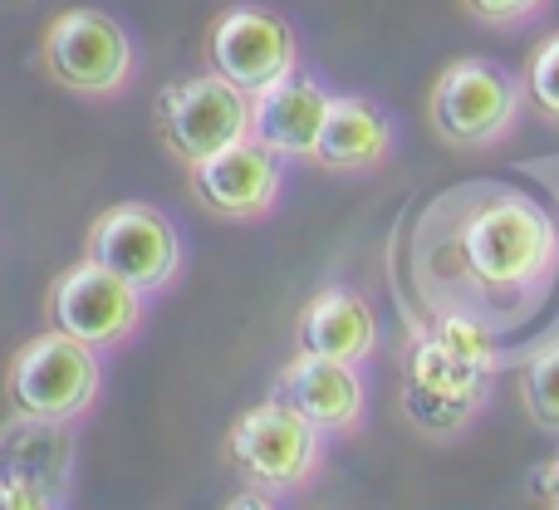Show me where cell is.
Masks as SVG:
<instances>
[{
  "label": "cell",
  "mask_w": 559,
  "mask_h": 510,
  "mask_svg": "<svg viewBox=\"0 0 559 510\" xmlns=\"http://www.w3.org/2000/svg\"><path fill=\"white\" fill-rule=\"evenodd\" d=\"M417 280L432 309H472L506 334L559 280L555 212L511 182L456 187L417 226Z\"/></svg>",
  "instance_id": "6da1fadb"
},
{
  "label": "cell",
  "mask_w": 559,
  "mask_h": 510,
  "mask_svg": "<svg viewBox=\"0 0 559 510\" xmlns=\"http://www.w3.org/2000/svg\"><path fill=\"white\" fill-rule=\"evenodd\" d=\"M501 368L496 329L472 309H432V324L413 339L403 368V417L427 442L462 437L491 403Z\"/></svg>",
  "instance_id": "7a4b0ae2"
},
{
  "label": "cell",
  "mask_w": 559,
  "mask_h": 510,
  "mask_svg": "<svg viewBox=\"0 0 559 510\" xmlns=\"http://www.w3.org/2000/svg\"><path fill=\"white\" fill-rule=\"evenodd\" d=\"M525 114V84L501 69L496 59L462 55L437 74L432 94H427V123L447 147L462 153H486L515 138Z\"/></svg>",
  "instance_id": "3957f363"
},
{
  "label": "cell",
  "mask_w": 559,
  "mask_h": 510,
  "mask_svg": "<svg viewBox=\"0 0 559 510\" xmlns=\"http://www.w3.org/2000/svg\"><path fill=\"white\" fill-rule=\"evenodd\" d=\"M324 442L314 423L295 413L289 403H280L271 393L265 403L246 407L226 432V462L236 466L251 491L265 496H299L319 482L324 472Z\"/></svg>",
  "instance_id": "277c9868"
},
{
  "label": "cell",
  "mask_w": 559,
  "mask_h": 510,
  "mask_svg": "<svg viewBox=\"0 0 559 510\" xmlns=\"http://www.w3.org/2000/svg\"><path fill=\"white\" fill-rule=\"evenodd\" d=\"M39 64L74 98H118L138 74V45L123 20L98 5L59 10L39 35Z\"/></svg>",
  "instance_id": "5b68a950"
},
{
  "label": "cell",
  "mask_w": 559,
  "mask_h": 510,
  "mask_svg": "<svg viewBox=\"0 0 559 510\" xmlns=\"http://www.w3.org/2000/svg\"><path fill=\"white\" fill-rule=\"evenodd\" d=\"M98 393H104L98 348L79 344L59 329L35 334L5 368L10 413L35 417V423H79V417L94 413Z\"/></svg>",
  "instance_id": "8992f818"
},
{
  "label": "cell",
  "mask_w": 559,
  "mask_h": 510,
  "mask_svg": "<svg viewBox=\"0 0 559 510\" xmlns=\"http://www.w3.org/2000/svg\"><path fill=\"white\" fill-rule=\"evenodd\" d=\"M84 256L108 265L114 275H123L133 289H143L147 299L167 295L182 280L187 251L182 232L173 226V216L153 202H114L94 216L88 226Z\"/></svg>",
  "instance_id": "52a82bcc"
},
{
  "label": "cell",
  "mask_w": 559,
  "mask_h": 510,
  "mask_svg": "<svg viewBox=\"0 0 559 510\" xmlns=\"http://www.w3.org/2000/svg\"><path fill=\"white\" fill-rule=\"evenodd\" d=\"M157 138L182 167L251 138V94L222 74H187L157 94Z\"/></svg>",
  "instance_id": "ba28073f"
},
{
  "label": "cell",
  "mask_w": 559,
  "mask_h": 510,
  "mask_svg": "<svg viewBox=\"0 0 559 510\" xmlns=\"http://www.w3.org/2000/svg\"><path fill=\"white\" fill-rule=\"evenodd\" d=\"M143 309H147L143 289H133L123 275H114L108 265H98L88 256L74 260L69 270H59V280L49 285L45 299L49 329L98 348V354L128 344L143 329Z\"/></svg>",
  "instance_id": "9c48e42d"
},
{
  "label": "cell",
  "mask_w": 559,
  "mask_h": 510,
  "mask_svg": "<svg viewBox=\"0 0 559 510\" xmlns=\"http://www.w3.org/2000/svg\"><path fill=\"white\" fill-rule=\"evenodd\" d=\"M206 69L246 94H261L265 84L299 69V35L271 5H231L206 29Z\"/></svg>",
  "instance_id": "30bf717a"
},
{
  "label": "cell",
  "mask_w": 559,
  "mask_h": 510,
  "mask_svg": "<svg viewBox=\"0 0 559 510\" xmlns=\"http://www.w3.org/2000/svg\"><path fill=\"white\" fill-rule=\"evenodd\" d=\"M192 177V202L222 222H265L285 192V157L271 153L261 138L222 147L216 157L187 167Z\"/></svg>",
  "instance_id": "8fae6325"
},
{
  "label": "cell",
  "mask_w": 559,
  "mask_h": 510,
  "mask_svg": "<svg viewBox=\"0 0 559 510\" xmlns=\"http://www.w3.org/2000/svg\"><path fill=\"white\" fill-rule=\"evenodd\" d=\"M69 482H74V452L64 442V423H35L20 413L10 417L0 432V506H64Z\"/></svg>",
  "instance_id": "7c38bea8"
},
{
  "label": "cell",
  "mask_w": 559,
  "mask_h": 510,
  "mask_svg": "<svg viewBox=\"0 0 559 510\" xmlns=\"http://www.w3.org/2000/svg\"><path fill=\"white\" fill-rule=\"evenodd\" d=\"M275 398L295 407L305 423H314L324 437H354L368 417L364 364L305 354V348H295V358L280 368Z\"/></svg>",
  "instance_id": "4fadbf2b"
},
{
  "label": "cell",
  "mask_w": 559,
  "mask_h": 510,
  "mask_svg": "<svg viewBox=\"0 0 559 510\" xmlns=\"http://www.w3.org/2000/svg\"><path fill=\"white\" fill-rule=\"evenodd\" d=\"M329 108H334V88L305 69H289L285 79L251 94V138H261L285 163H309Z\"/></svg>",
  "instance_id": "5bb4252c"
},
{
  "label": "cell",
  "mask_w": 559,
  "mask_h": 510,
  "mask_svg": "<svg viewBox=\"0 0 559 510\" xmlns=\"http://www.w3.org/2000/svg\"><path fill=\"white\" fill-rule=\"evenodd\" d=\"M393 143H397L393 118H388L373 98L334 94V108H329L324 133H319L309 163L334 177H368V173H378V167H388Z\"/></svg>",
  "instance_id": "9a60e30c"
},
{
  "label": "cell",
  "mask_w": 559,
  "mask_h": 510,
  "mask_svg": "<svg viewBox=\"0 0 559 510\" xmlns=\"http://www.w3.org/2000/svg\"><path fill=\"white\" fill-rule=\"evenodd\" d=\"M295 348L344 364H368L378 354V315L354 285H324L309 295L295 324Z\"/></svg>",
  "instance_id": "2e32d148"
},
{
  "label": "cell",
  "mask_w": 559,
  "mask_h": 510,
  "mask_svg": "<svg viewBox=\"0 0 559 510\" xmlns=\"http://www.w3.org/2000/svg\"><path fill=\"white\" fill-rule=\"evenodd\" d=\"M521 398H525V417H531L540 432L559 437V334L545 339V344L525 358Z\"/></svg>",
  "instance_id": "e0dca14e"
},
{
  "label": "cell",
  "mask_w": 559,
  "mask_h": 510,
  "mask_svg": "<svg viewBox=\"0 0 559 510\" xmlns=\"http://www.w3.org/2000/svg\"><path fill=\"white\" fill-rule=\"evenodd\" d=\"M521 84H525V108L535 118H545L550 128H559V29L531 49Z\"/></svg>",
  "instance_id": "ac0fdd59"
},
{
  "label": "cell",
  "mask_w": 559,
  "mask_h": 510,
  "mask_svg": "<svg viewBox=\"0 0 559 510\" xmlns=\"http://www.w3.org/2000/svg\"><path fill=\"white\" fill-rule=\"evenodd\" d=\"M550 5L555 0H462L466 15L491 29H521V25H531V20L550 15Z\"/></svg>",
  "instance_id": "d6986e66"
},
{
  "label": "cell",
  "mask_w": 559,
  "mask_h": 510,
  "mask_svg": "<svg viewBox=\"0 0 559 510\" xmlns=\"http://www.w3.org/2000/svg\"><path fill=\"white\" fill-rule=\"evenodd\" d=\"M535 496H540L545 506H555V510H559V452L540 466V472H535Z\"/></svg>",
  "instance_id": "ffe728a7"
}]
</instances>
